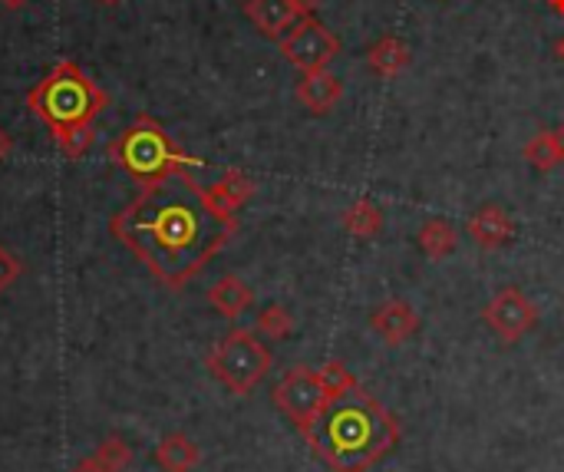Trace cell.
Masks as SVG:
<instances>
[{
	"label": "cell",
	"instance_id": "1",
	"mask_svg": "<svg viewBox=\"0 0 564 472\" xmlns=\"http://www.w3.org/2000/svg\"><path fill=\"white\" fill-rule=\"evenodd\" d=\"M110 228L155 281L182 291L234 239L238 218L189 173H179L142 186V192L113 215Z\"/></svg>",
	"mask_w": 564,
	"mask_h": 472
},
{
	"label": "cell",
	"instance_id": "2",
	"mask_svg": "<svg viewBox=\"0 0 564 472\" xmlns=\"http://www.w3.org/2000/svg\"><path fill=\"white\" fill-rule=\"evenodd\" d=\"M300 433L331 472H370L402 436L396 417L360 386L331 397Z\"/></svg>",
	"mask_w": 564,
	"mask_h": 472
},
{
	"label": "cell",
	"instance_id": "3",
	"mask_svg": "<svg viewBox=\"0 0 564 472\" xmlns=\"http://www.w3.org/2000/svg\"><path fill=\"white\" fill-rule=\"evenodd\" d=\"M106 90H100L87 69L73 60H60L27 93L30 113L50 129L63 155L73 163L84 160L93 145V123L106 110Z\"/></svg>",
	"mask_w": 564,
	"mask_h": 472
},
{
	"label": "cell",
	"instance_id": "4",
	"mask_svg": "<svg viewBox=\"0 0 564 472\" xmlns=\"http://www.w3.org/2000/svg\"><path fill=\"white\" fill-rule=\"evenodd\" d=\"M110 160L139 186L149 182H163L169 176L189 173L205 166V160H195V155L182 152L176 145V139L166 132L163 123H155L149 113H139L132 119V126H126L113 142H110Z\"/></svg>",
	"mask_w": 564,
	"mask_h": 472
},
{
	"label": "cell",
	"instance_id": "5",
	"mask_svg": "<svg viewBox=\"0 0 564 472\" xmlns=\"http://www.w3.org/2000/svg\"><path fill=\"white\" fill-rule=\"evenodd\" d=\"M208 370L218 383H225L234 397H248V393L268 377L271 370V350L258 341V334L234 328L225 334L215 350L208 354Z\"/></svg>",
	"mask_w": 564,
	"mask_h": 472
},
{
	"label": "cell",
	"instance_id": "6",
	"mask_svg": "<svg viewBox=\"0 0 564 472\" xmlns=\"http://www.w3.org/2000/svg\"><path fill=\"white\" fill-rule=\"evenodd\" d=\"M284 60L300 69V73H317V69H328L337 56H341V37L320 24L313 14L300 17L281 40H278Z\"/></svg>",
	"mask_w": 564,
	"mask_h": 472
},
{
	"label": "cell",
	"instance_id": "7",
	"mask_svg": "<svg viewBox=\"0 0 564 472\" xmlns=\"http://www.w3.org/2000/svg\"><path fill=\"white\" fill-rule=\"evenodd\" d=\"M331 400V390L320 377V370H310V367H291L281 383L274 386V407L297 426L304 430L320 410L328 407Z\"/></svg>",
	"mask_w": 564,
	"mask_h": 472
},
{
	"label": "cell",
	"instance_id": "8",
	"mask_svg": "<svg viewBox=\"0 0 564 472\" xmlns=\"http://www.w3.org/2000/svg\"><path fill=\"white\" fill-rule=\"evenodd\" d=\"M482 321L502 341V344H518L525 334L535 331L538 324V307L528 301L522 288H502L486 307H482Z\"/></svg>",
	"mask_w": 564,
	"mask_h": 472
},
{
	"label": "cell",
	"instance_id": "9",
	"mask_svg": "<svg viewBox=\"0 0 564 472\" xmlns=\"http://www.w3.org/2000/svg\"><path fill=\"white\" fill-rule=\"evenodd\" d=\"M317 8L320 0H245V17L261 37L281 40L300 17L313 14Z\"/></svg>",
	"mask_w": 564,
	"mask_h": 472
},
{
	"label": "cell",
	"instance_id": "10",
	"mask_svg": "<svg viewBox=\"0 0 564 472\" xmlns=\"http://www.w3.org/2000/svg\"><path fill=\"white\" fill-rule=\"evenodd\" d=\"M370 328L380 334V341L386 347H399V344H407L410 337L420 334V314H416L413 304L399 301V297H389L380 307H373Z\"/></svg>",
	"mask_w": 564,
	"mask_h": 472
},
{
	"label": "cell",
	"instance_id": "11",
	"mask_svg": "<svg viewBox=\"0 0 564 472\" xmlns=\"http://www.w3.org/2000/svg\"><path fill=\"white\" fill-rule=\"evenodd\" d=\"M465 231H469V239H472L478 248L496 252V248H505V245L515 239V221H512V215H509L502 205L486 202V205H478V208L469 215Z\"/></svg>",
	"mask_w": 564,
	"mask_h": 472
},
{
	"label": "cell",
	"instance_id": "12",
	"mask_svg": "<svg viewBox=\"0 0 564 472\" xmlns=\"http://www.w3.org/2000/svg\"><path fill=\"white\" fill-rule=\"evenodd\" d=\"M294 97H297V103H300L310 116H328V113H334L337 103L344 100V80H341V76H334L331 69L300 73Z\"/></svg>",
	"mask_w": 564,
	"mask_h": 472
},
{
	"label": "cell",
	"instance_id": "13",
	"mask_svg": "<svg viewBox=\"0 0 564 472\" xmlns=\"http://www.w3.org/2000/svg\"><path fill=\"white\" fill-rule=\"evenodd\" d=\"M410 63H413V53L396 34H383L380 40L367 47V69L380 76V80H393V76H399Z\"/></svg>",
	"mask_w": 564,
	"mask_h": 472
},
{
	"label": "cell",
	"instance_id": "14",
	"mask_svg": "<svg viewBox=\"0 0 564 472\" xmlns=\"http://www.w3.org/2000/svg\"><path fill=\"white\" fill-rule=\"evenodd\" d=\"M525 163L535 169V173H551L557 166H564V126H554V129H541L535 132L525 149Z\"/></svg>",
	"mask_w": 564,
	"mask_h": 472
},
{
	"label": "cell",
	"instance_id": "15",
	"mask_svg": "<svg viewBox=\"0 0 564 472\" xmlns=\"http://www.w3.org/2000/svg\"><path fill=\"white\" fill-rule=\"evenodd\" d=\"M208 304L221 314V318H241L252 304H255V291L241 281L238 275H225L211 284L208 291Z\"/></svg>",
	"mask_w": 564,
	"mask_h": 472
},
{
	"label": "cell",
	"instance_id": "16",
	"mask_svg": "<svg viewBox=\"0 0 564 472\" xmlns=\"http://www.w3.org/2000/svg\"><path fill=\"white\" fill-rule=\"evenodd\" d=\"M416 245H420V252L426 255V258H433V261H443V258H449L452 252H456V245H459V231L452 228V221H446V218H426L423 225H420V231H416Z\"/></svg>",
	"mask_w": 564,
	"mask_h": 472
},
{
	"label": "cell",
	"instance_id": "17",
	"mask_svg": "<svg viewBox=\"0 0 564 472\" xmlns=\"http://www.w3.org/2000/svg\"><path fill=\"white\" fill-rule=\"evenodd\" d=\"M202 459V449L185 433H169L155 446V462L166 472H192Z\"/></svg>",
	"mask_w": 564,
	"mask_h": 472
},
{
	"label": "cell",
	"instance_id": "18",
	"mask_svg": "<svg viewBox=\"0 0 564 472\" xmlns=\"http://www.w3.org/2000/svg\"><path fill=\"white\" fill-rule=\"evenodd\" d=\"M344 231L354 234L357 242H373L383 231V208L373 199H357L344 212Z\"/></svg>",
	"mask_w": 564,
	"mask_h": 472
},
{
	"label": "cell",
	"instance_id": "19",
	"mask_svg": "<svg viewBox=\"0 0 564 472\" xmlns=\"http://www.w3.org/2000/svg\"><path fill=\"white\" fill-rule=\"evenodd\" d=\"M255 179L252 176H245L241 169H228L221 179H218V186H211L208 192L215 195V202L221 205V208H228V212H238L241 205H245L252 195H255Z\"/></svg>",
	"mask_w": 564,
	"mask_h": 472
},
{
	"label": "cell",
	"instance_id": "20",
	"mask_svg": "<svg viewBox=\"0 0 564 472\" xmlns=\"http://www.w3.org/2000/svg\"><path fill=\"white\" fill-rule=\"evenodd\" d=\"M258 331L271 341H284L291 337L294 331V318H291V310L284 304H268L261 314H258Z\"/></svg>",
	"mask_w": 564,
	"mask_h": 472
},
{
	"label": "cell",
	"instance_id": "21",
	"mask_svg": "<svg viewBox=\"0 0 564 472\" xmlns=\"http://www.w3.org/2000/svg\"><path fill=\"white\" fill-rule=\"evenodd\" d=\"M93 459H100L110 472H123V469L132 462V449L123 443V436H106V439L97 446Z\"/></svg>",
	"mask_w": 564,
	"mask_h": 472
},
{
	"label": "cell",
	"instance_id": "22",
	"mask_svg": "<svg viewBox=\"0 0 564 472\" xmlns=\"http://www.w3.org/2000/svg\"><path fill=\"white\" fill-rule=\"evenodd\" d=\"M320 377H324V383H328V390H331V397H341V393H347V390L360 386V383H357V377L347 370V363H344V360H328L324 367H320Z\"/></svg>",
	"mask_w": 564,
	"mask_h": 472
},
{
	"label": "cell",
	"instance_id": "23",
	"mask_svg": "<svg viewBox=\"0 0 564 472\" xmlns=\"http://www.w3.org/2000/svg\"><path fill=\"white\" fill-rule=\"evenodd\" d=\"M21 271H24V261L11 248L0 245V291H8L21 278Z\"/></svg>",
	"mask_w": 564,
	"mask_h": 472
},
{
	"label": "cell",
	"instance_id": "24",
	"mask_svg": "<svg viewBox=\"0 0 564 472\" xmlns=\"http://www.w3.org/2000/svg\"><path fill=\"white\" fill-rule=\"evenodd\" d=\"M73 472H110V469H106L100 459H93V456H90V459H84V462H76V465H73Z\"/></svg>",
	"mask_w": 564,
	"mask_h": 472
},
{
	"label": "cell",
	"instance_id": "25",
	"mask_svg": "<svg viewBox=\"0 0 564 472\" xmlns=\"http://www.w3.org/2000/svg\"><path fill=\"white\" fill-rule=\"evenodd\" d=\"M11 152H14V139H11L8 129H0V163H4Z\"/></svg>",
	"mask_w": 564,
	"mask_h": 472
},
{
	"label": "cell",
	"instance_id": "26",
	"mask_svg": "<svg viewBox=\"0 0 564 472\" xmlns=\"http://www.w3.org/2000/svg\"><path fill=\"white\" fill-rule=\"evenodd\" d=\"M544 4L551 8V14H557V17H564V0H544Z\"/></svg>",
	"mask_w": 564,
	"mask_h": 472
},
{
	"label": "cell",
	"instance_id": "27",
	"mask_svg": "<svg viewBox=\"0 0 564 472\" xmlns=\"http://www.w3.org/2000/svg\"><path fill=\"white\" fill-rule=\"evenodd\" d=\"M0 4H4L8 11H21V8L27 4V0H0Z\"/></svg>",
	"mask_w": 564,
	"mask_h": 472
},
{
	"label": "cell",
	"instance_id": "28",
	"mask_svg": "<svg viewBox=\"0 0 564 472\" xmlns=\"http://www.w3.org/2000/svg\"><path fill=\"white\" fill-rule=\"evenodd\" d=\"M97 4H103V8H119L123 0H97Z\"/></svg>",
	"mask_w": 564,
	"mask_h": 472
},
{
	"label": "cell",
	"instance_id": "29",
	"mask_svg": "<svg viewBox=\"0 0 564 472\" xmlns=\"http://www.w3.org/2000/svg\"><path fill=\"white\" fill-rule=\"evenodd\" d=\"M554 50H557V56H561V60H564V37H561V40H557V47H554Z\"/></svg>",
	"mask_w": 564,
	"mask_h": 472
}]
</instances>
